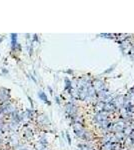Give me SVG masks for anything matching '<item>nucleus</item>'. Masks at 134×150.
Masks as SVG:
<instances>
[{"label": "nucleus", "instance_id": "1", "mask_svg": "<svg viewBox=\"0 0 134 150\" xmlns=\"http://www.w3.org/2000/svg\"><path fill=\"white\" fill-rule=\"evenodd\" d=\"M0 131H1V129H0Z\"/></svg>", "mask_w": 134, "mask_h": 150}]
</instances>
